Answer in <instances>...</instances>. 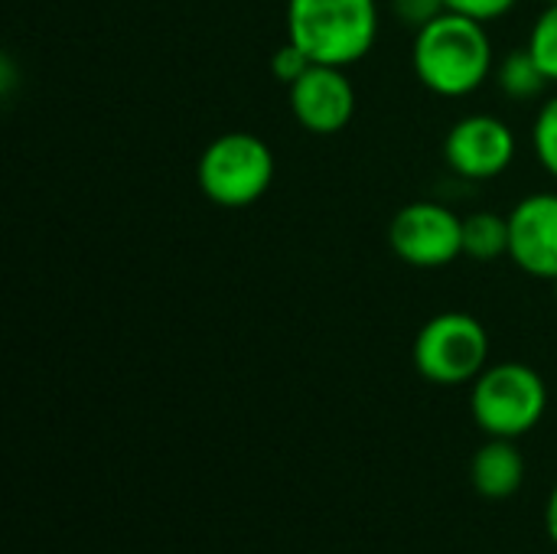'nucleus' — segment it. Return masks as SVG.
Wrapping results in <instances>:
<instances>
[{
    "mask_svg": "<svg viewBox=\"0 0 557 554\" xmlns=\"http://www.w3.org/2000/svg\"><path fill=\"white\" fill-rule=\"evenodd\" d=\"M555 300H557V281H555Z\"/></svg>",
    "mask_w": 557,
    "mask_h": 554,
    "instance_id": "obj_19",
    "label": "nucleus"
},
{
    "mask_svg": "<svg viewBox=\"0 0 557 554\" xmlns=\"http://www.w3.org/2000/svg\"><path fill=\"white\" fill-rule=\"evenodd\" d=\"M411 65L418 82L441 98H467L480 91L496 69L486 23L444 10L414 33Z\"/></svg>",
    "mask_w": 557,
    "mask_h": 554,
    "instance_id": "obj_1",
    "label": "nucleus"
},
{
    "mask_svg": "<svg viewBox=\"0 0 557 554\" xmlns=\"http://www.w3.org/2000/svg\"><path fill=\"white\" fill-rule=\"evenodd\" d=\"M545 529H548L552 542L557 545V483L555 490H552V496H548V506H545Z\"/></svg>",
    "mask_w": 557,
    "mask_h": 554,
    "instance_id": "obj_18",
    "label": "nucleus"
},
{
    "mask_svg": "<svg viewBox=\"0 0 557 554\" xmlns=\"http://www.w3.org/2000/svg\"><path fill=\"white\" fill-rule=\"evenodd\" d=\"M516 150V131L496 114H467L444 137L447 167L470 183L503 176L512 167Z\"/></svg>",
    "mask_w": 557,
    "mask_h": 554,
    "instance_id": "obj_7",
    "label": "nucleus"
},
{
    "mask_svg": "<svg viewBox=\"0 0 557 554\" xmlns=\"http://www.w3.org/2000/svg\"><path fill=\"white\" fill-rule=\"evenodd\" d=\"M392 10H395V16H398L401 26H408V29L418 33L421 26H428L431 20H437L447 10V3L444 0H392Z\"/></svg>",
    "mask_w": 557,
    "mask_h": 554,
    "instance_id": "obj_16",
    "label": "nucleus"
},
{
    "mask_svg": "<svg viewBox=\"0 0 557 554\" xmlns=\"http://www.w3.org/2000/svg\"><path fill=\"white\" fill-rule=\"evenodd\" d=\"M496 82L512 101H532L548 88V75L535 62V56L525 49H512L499 65H496Z\"/></svg>",
    "mask_w": 557,
    "mask_h": 554,
    "instance_id": "obj_12",
    "label": "nucleus"
},
{
    "mask_svg": "<svg viewBox=\"0 0 557 554\" xmlns=\"http://www.w3.org/2000/svg\"><path fill=\"white\" fill-rule=\"evenodd\" d=\"M196 183L209 202L222 209H245L271 189L274 153L258 134H219L196 163Z\"/></svg>",
    "mask_w": 557,
    "mask_h": 554,
    "instance_id": "obj_4",
    "label": "nucleus"
},
{
    "mask_svg": "<svg viewBox=\"0 0 557 554\" xmlns=\"http://www.w3.org/2000/svg\"><path fill=\"white\" fill-rule=\"evenodd\" d=\"M411 359L414 369L434 385H467L490 366V333L476 317L447 310L418 330Z\"/></svg>",
    "mask_w": 557,
    "mask_h": 554,
    "instance_id": "obj_5",
    "label": "nucleus"
},
{
    "mask_svg": "<svg viewBox=\"0 0 557 554\" xmlns=\"http://www.w3.org/2000/svg\"><path fill=\"white\" fill-rule=\"evenodd\" d=\"M388 245L411 268H447L463 255V219L444 202H408L388 225Z\"/></svg>",
    "mask_w": 557,
    "mask_h": 554,
    "instance_id": "obj_6",
    "label": "nucleus"
},
{
    "mask_svg": "<svg viewBox=\"0 0 557 554\" xmlns=\"http://www.w3.org/2000/svg\"><path fill=\"white\" fill-rule=\"evenodd\" d=\"M310 65H313L310 56H307L297 42H290V39L271 56V72H274V78H277L281 85H287V88H290Z\"/></svg>",
    "mask_w": 557,
    "mask_h": 554,
    "instance_id": "obj_15",
    "label": "nucleus"
},
{
    "mask_svg": "<svg viewBox=\"0 0 557 554\" xmlns=\"http://www.w3.org/2000/svg\"><path fill=\"white\" fill-rule=\"evenodd\" d=\"M470 411L486 438L519 441L542 424L548 411V385L525 362H496L476 376Z\"/></svg>",
    "mask_w": 557,
    "mask_h": 554,
    "instance_id": "obj_3",
    "label": "nucleus"
},
{
    "mask_svg": "<svg viewBox=\"0 0 557 554\" xmlns=\"http://www.w3.org/2000/svg\"><path fill=\"white\" fill-rule=\"evenodd\" d=\"M444 3L454 13H463V16H473L480 23H490V20H503L506 13H512L519 0H444Z\"/></svg>",
    "mask_w": 557,
    "mask_h": 554,
    "instance_id": "obj_17",
    "label": "nucleus"
},
{
    "mask_svg": "<svg viewBox=\"0 0 557 554\" xmlns=\"http://www.w3.org/2000/svg\"><path fill=\"white\" fill-rule=\"evenodd\" d=\"M290 111L310 134H339L356 114V88L339 65L313 62L290 88Z\"/></svg>",
    "mask_w": 557,
    "mask_h": 554,
    "instance_id": "obj_8",
    "label": "nucleus"
},
{
    "mask_svg": "<svg viewBox=\"0 0 557 554\" xmlns=\"http://www.w3.org/2000/svg\"><path fill=\"white\" fill-rule=\"evenodd\" d=\"M463 255L473 261L509 258V216L473 212L463 219Z\"/></svg>",
    "mask_w": 557,
    "mask_h": 554,
    "instance_id": "obj_11",
    "label": "nucleus"
},
{
    "mask_svg": "<svg viewBox=\"0 0 557 554\" xmlns=\"http://www.w3.org/2000/svg\"><path fill=\"white\" fill-rule=\"evenodd\" d=\"M545 3H557V0H545Z\"/></svg>",
    "mask_w": 557,
    "mask_h": 554,
    "instance_id": "obj_20",
    "label": "nucleus"
},
{
    "mask_svg": "<svg viewBox=\"0 0 557 554\" xmlns=\"http://www.w3.org/2000/svg\"><path fill=\"white\" fill-rule=\"evenodd\" d=\"M529 52L548 75V82H557V3H548L529 33Z\"/></svg>",
    "mask_w": 557,
    "mask_h": 554,
    "instance_id": "obj_13",
    "label": "nucleus"
},
{
    "mask_svg": "<svg viewBox=\"0 0 557 554\" xmlns=\"http://www.w3.org/2000/svg\"><path fill=\"white\" fill-rule=\"evenodd\" d=\"M473 490L483 500H509L525 480V460L509 438H490L470 460Z\"/></svg>",
    "mask_w": 557,
    "mask_h": 554,
    "instance_id": "obj_10",
    "label": "nucleus"
},
{
    "mask_svg": "<svg viewBox=\"0 0 557 554\" xmlns=\"http://www.w3.org/2000/svg\"><path fill=\"white\" fill-rule=\"evenodd\" d=\"M287 39L310 62L349 69L366 59L379 39L375 0H287Z\"/></svg>",
    "mask_w": 557,
    "mask_h": 554,
    "instance_id": "obj_2",
    "label": "nucleus"
},
{
    "mask_svg": "<svg viewBox=\"0 0 557 554\" xmlns=\"http://www.w3.org/2000/svg\"><path fill=\"white\" fill-rule=\"evenodd\" d=\"M532 150L542 170L557 183V95L548 98L532 124Z\"/></svg>",
    "mask_w": 557,
    "mask_h": 554,
    "instance_id": "obj_14",
    "label": "nucleus"
},
{
    "mask_svg": "<svg viewBox=\"0 0 557 554\" xmlns=\"http://www.w3.org/2000/svg\"><path fill=\"white\" fill-rule=\"evenodd\" d=\"M509 258L519 271L557 281V193H532L509 212Z\"/></svg>",
    "mask_w": 557,
    "mask_h": 554,
    "instance_id": "obj_9",
    "label": "nucleus"
}]
</instances>
